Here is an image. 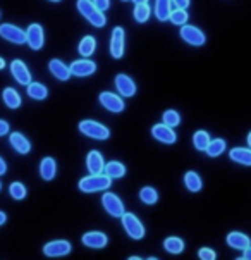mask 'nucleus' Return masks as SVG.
<instances>
[{
    "label": "nucleus",
    "mask_w": 251,
    "mask_h": 260,
    "mask_svg": "<svg viewBox=\"0 0 251 260\" xmlns=\"http://www.w3.org/2000/svg\"><path fill=\"white\" fill-rule=\"evenodd\" d=\"M76 6L79 14L85 17L86 21H90V24H93L95 28H103L107 24V17H105L103 11H100L95 6L93 0H78Z\"/></svg>",
    "instance_id": "1"
},
{
    "label": "nucleus",
    "mask_w": 251,
    "mask_h": 260,
    "mask_svg": "<svg viewBox=\"0 0 251 260\" xmlns=\"http://www.w3.org/2000/svg\"><path fill=\"white\" fill-rule=\"evenodd\" d=\"M110 183H112V179L109 178L107 174H90L86 176V178H83L81 181H79V189H81L83 193H95V191H103V189H107L110 186Z\"/></svg>",
    "instance_id": "2"
},
{
    "label": "nucleus",
    "mask_w": 251,
    "mask_h": 260,
    "mask_svg": "<svg viewBox=\"0 0 251 260\" xmlns=\"http://www.w3.org/2000/svg\"><path fill=\"white\" fill-rule=\"evenodd\" d=\"M79 131L85 136H88V138L93 140H109L110 136L109 127L95 121H81L79 122Z\"/></svg>",
    "instance_id": "3"
},
{
    "label": "nucleus",
    "mask_w": 251,
    "mask_h": 260,
    "mask_svg": "<svg viewBox=\"0 0 251 260\" xmlns=\"http://www.w3.org/2000/svg\"><path fill=\"white\" fill-rule=\"evenodd\" d=\"M121 219H122V228L126 229V233H127V236H129V238H133V240H141V238L145 236L143 224L134 214L124 212Z\"/></svg>",
    "instance_id": "4"
},
{
    "label": "nucleus",
    "mask_w": 251,
    "mask_h": 260,
    "mask_svg": "<svg viewBox=\"0 0 251 260\" xmlns=\"http://www.w3.org/2000/svg\"><path fill=\"white\" fill-rule=\"evenodd\" d=\"M126 50V33L121 26H116L112 29V37H110V55L114 59H122Z\"/></svg>",
    "instance_id": "5"
},
{
    "label": "nucleus",
    "mask_w": 251,
    "mask_h": 260,
    "mask_svg": "<svg viewBox=\"0 0 251 260\" xmlns=\"http://www.w3.org/2000/svg\"><path fill=\"white\" fill-rule=\"evenodd\" d=\"M181 38L184 40L186 43L193 47H201L206 43V37L205 33L201 31L200 28H196V26H191V24H184L181 26Z\"/></svg>",
    "instance_id": "6"
},
{
    "label": "nucleus",
    "mask_w": 251,
    "mask_h": 260,
    "mask_svg": "<svg viewBox=\"0 0 251 260\" xmlns=\"http://www.w3.org/2000/svg\"><path fill=\"white\" fill-rule=\"evenodd\" d=\"M0 37L11 43H16V45H24L26 43V31L9 23L0 24Z\"/></svg>",
    "instance_id": "7"
},
{
    "label": "nucleus",
    "mask_w": 251,
    "mask_h": 260,
    "mask_svg": "<svg viewBox=\"0 0 251 260\" xmlns=\"http://www.w3.org/2000/svg\"><path fill=\"white\" fill-rule=\"evenodd\" d=\"M73 250L71 241L67 240H55V241H48V243L43 246V253L47 257H64V255H69Z\"/></svg>",
    "instance_id": "8"
},
{
    "label": "nucleus",
    "mask_w": 251,
    "mask_h": 260,
    "mask_svg": "<svg viewBox=\"0 0 251 260\" xmlns=\"http://www.w3.org/2000/svg\"><path fill=\"white\" fill-rule=\"evenodd\" d=\"M102 205H103V209L107 210V214H110L112 217H122V214L126 212L121 198H119L117 195H114V193H110V191L103 193Z\"/></svg>",
    "instance_id": "9"
},
{
    "label": "nucleus",
    "mask_w": 251,
    "mask_h": 260,
    "mask_svg": "<svg viewBox=\"0 0 251 260\" xmlns=\"http://www.w3.org/2000/svg\"><path fill=\"white\" fill-rule=\"evenodd\" d=\"M26 43L33 50H42L43 43H45V35H43V28L38 23L29 24V28L26 29Z\"/></svg>",
    "instance_id": "10"
},
{
    "label": "nucleus",
    "mask_w": 251,
    "mask_h": 260,
    "mask_svg": "<svg viewBox=\"0 0 251 260\" xmlns=\"http://www.w3.org/2000/svg\"><path fill=\"white\" fill-rule=\"evenodd\" d=\"M100 104H102L109 112H114V114H121L126 107L124 100L119 95L112 93V91H102V93H100Z\"/></svg>",
    "instance_id": "11"
},
{
    "label": "nucleus",
    "mask_w": 251,
    "mask_h": 260,
    "mask_svg": "<svg viewBox=\"0 0 251 260\" xmlns=\"http://www.w3.org/2000/svg\"><path fill=\"white\" fill-rule=\"evenodd\" d=\"M152 136L160 143H165V145H172L177 142V135L175 131L172 129L170 126L167 124H155L152 127Z\"/></svg>",
    "instance_id": "12"
},
{
    "label": "nucleus",
    "mask_w": 251,
    "mask_h": 260,
    "mask_svg": "<svg viewBox=\"0 0 251 260\" xmlns=\"http://www.w3.org/2000/svg\"><path fill=\"white\" fill-rule=\"evenodd\" d=\"M11 73L12 76H14V79L19 85H24L28 86L29 83H31V73H29V69L26 68V64L23 62V60H12L11 62Z\"/></svg>",
    "instance_id": "13"
},
{
    "label": "nucleus",
    "mask_w": 251,
    "mask_h": 260,
    "mask_svg": "<svg viewBox=\"0 0 251 260\" xmlns=\"http://www.w3.org/2000/svg\"><path fill=\"white\" fill-rule=\"evenodd\" d=\"M69 69H71L73 76L86 78V76H91V74L96 73V64L93 62V60L81 59V60H74Z\"/></svg>",
    "instance_id": "14"
},
{
    "label": "nucleus",
    "mask_w": 251,
    "mask_h": 260,
    "mask_svg": "<svg viewBox=\"0 0 251 260\" xmlns=\"http://www.w3.org/2000/svg\"><path fill=\"white\" fill-rule=\"evenodd\" d=\"M81 241H83V245L90 246V248H103V246L107 245L109 238L102 231H90V233H86V235H83Z\"/></svg>",
    "instance_id": "15"
},
{
    "label": "nucleus",
    "mask_w": 251,
    "mask_h": 260,
    "mask_svg": "<svg viewBox=\"0 0 251 260\" xmlns=\"http://www.w3.org/2000/svg\"><path fill=\"white\" fill-rule=\"evenodd\" d=\"M116 88L122 96H133L136 93V83L127 74H117L116 76Z\"/></svg>",
    "instance_id": "16"
},
{
    "label": "nucleus",
    "mask_w": 251,
    "mask_h": 260,
    "mask_svg": "<svg viewBox=\"0 0 251 260\" xmlns=\"http://www.w3.org/2000/svg\"><path fill=\"white\" fill-rule=\"evenodd\" d=\"M103 167H105V162H103V157L100 152L96 150H91L86 157V169L90 174H100L103 173Z\"/></svg>",
    "instance_id": "17"
},
{
    "label": "nucleus",
    "mask_w": 251,
    "mask_h": 260,
    "mask_svg": "<svg viewBox=\"0 0 251 260\" xmlns=\"http://www.w3.org/2000/svg\"><path fill=\"white\" fill-rule=\"evenodd\" d=\"M48 71L52 73V76H55L57 79H60V81H67V79L71 78V69L59 59H52L50 62H48Z\"/></svg>",
    "instance_id": "18"
},
{
    "label": "nucleus",
    "mask_w": 251,
    "mask_h": 260,
    "mask_svg": "<svg viewBox=\"0 0 251 260\" xmlns=\"http://www.w3.org/2000/svg\"><path fill=\"white\" fill-rule=\"evenodd\" d=\"M9 142H11L12 148L16 150L17 153H21V155H26V153H29V150H31V143H29V140L26 138L24 135L21 133H11L9 136Z\"/></svg>",
    "instance_id": "19"
},
{
    "label": "nucleus",
    "mask_w": 251,
    "mask_h": 260,
    "mask_svg": "<svg viewBox=\"0 0 251 260\" xmlns=\"http://www.w3.org/2000/svg\"><path fill=\"white\" fill-rule=\"evenodd\" d=\"M227 245L231 246V248H236V250H244L251 245V240L244 235V233L232 231L227 235Z\"/></svg>",
    "instance_id": "20"
},
{
    "label": "nucleus",
    "mask_w": 251,
    "mask_h": 260,
    "mask_svg": "<svg viewBox=\"0 0 251 260\" xmlns=\"http://www.w3.org/2000/svg\"><path fill=\"white\" fill-rule=\"evenodd\" d=\"M57 174V164H55V158L52 157H45L40 164V176H42L45 181H52Z\"/></svg>",
    "instance_id": "21"
},
{
    "label": "nucleus",
    "mask_w": 251,
    "mask_h": 260,
    "mask_svg": "<svg viewBox=\"0 0 251 260\" xmlns=\"http://www.w3.org/2000/svg\"><path fill=\"white\" fill-rule=\"evenodd\" d=\"M172 0H155V17L158 21H167L170 16V11H172Z\"/></svg>",
    "instance_id": "22"
},
{
    "label": "nucleus",
    "mask_w": 251,
    "mask_h": 260,
    "mask_svg": "<svg viewBox=\"0 0 251 260\" xmlns=\"http://www.w3.org/2000/svg\"><path fill=\"white\" fill-rule=\"evenodd\" d=\"M229 157L241 166H251V148H232Z\"/></svg>",
    "instance_id": "23"
},
{
    "label": "nucleus",
    "mask_w": 251,
    "mask_h": 260,
    "mask_svg": "<svg viewBox=\"0 0 251 260\" xmlns=\"http://www.w3.org/2000/svg\"><path fill=\"white\" fill-rule=\"evenodd\" d=\"M184 184H186V188L193 193H198L201 189V186H203L200 174L195 173V171H188V173L184 174Z\"/></svg>",
    "instance_id": "24"
},
{
    "label": "nucleus",
    "mask_w": 251,
    "mask_h": 260,
    "mask_svg": "<svg viewBox=\"0 0 251 260\" xmlns=\"http://www.w3.org/2000/svg\"><path fill=\"white\" fill-rule=\"evenodd\" d=\"M103 173L107 174L110 179H119L126 174V166L121 164V162H116V160L109 162V164H105V167H103Z\"/></svg>",
    "instance_id": "25"
},
{
    "label": "nucleus",
    "mask_w": 251,
    "mask_h": 260,
    "mask_svg": "<svg viewBox=\"0 0 251 260\" xmlns=\"http://www.w3.org/2000/svg\"><path fill=\"white\" fill-rule=\"evenodd\" d=\"M26 91H28V96L33 100H45L48 96V90L45 85H42V83H29L28 88H26Z\"/></svg>",
    "instance_id": "26"
},
{
    "label": "nucleus",
    "mask_w": 251,
    "mask_h": 260,
    "mask_svg": "<svg viewBox=\"0 0 251 260\" xmlns=\"http://www.w3.org/2000/svg\"><path fill=\"white\" fill-rule=\"evenodd\" d=\"M2 100H4V104H6L9 109L21 107V95L17 93L14 88H6V90H4V93H2Z\"/></svg>",
    "instance_id": "27"
},
{
    "label": "nucleus",
    "mask_w": 251,
    "mask_h": 260,
    "mask_svg": "<svg viewBox=\"0 0 251 260\" xmlns=\"http://www.w3.org/2000/svg\"><path fill=\"white\" fill-rule=\"evenodd\" d=\"M164 248L169 253L179 255V253H183V250H184V241L181 240V238L170 236V238H167V240L164 241Z\"/></svg>",
    "instance_id": "28"
},
{
    "label": "nucleus",
    "mask_w": 251,
    "mask_h": 260,
    "mask_svg": "<svg viewBox=\"0 0 251 260\" xmlns=\"http://www.w3.org/2000/svg\"><path fill=\"white\" fill-rule=\"evenodd\" d=\"M139 200L147 205H153L158 202V193L153 186H143L139 189Z\"/></svg>",
    "instance_id": "29"
},
{
    "label": "nucleus",
    "mask_w": 251,
    "mask_h": 260,
    "mask_svg": "<svg viewBox=\"0 0 251 260\" xmlns=\"http://www.w3.org/2000/svg\"><path fill=\"white\" fill-rule=\"evenodd\" d=\"M224 150H226V142H224L222 138H217V140H210V143L205 152L208 157H219L224 153Z\"/></svg>",
    "instance_id": "30"
},
{
    "label": "nucleus",
    "mask_w": 251,
    "mask_h": 260,
    "mask_svg": "<svg viewBox=\"0 0 251 260\" xmlns=\"http://www.w3.org/2000/svg\"><path fill=\"white\" fill-rule=\"evenodd\" d=\"M133 16L139 24H143V23H147L150 19V16H152V9H150L148 4H138L133 11Z\"/></svg>",
    "instance_id": "31"
},
{
    "label": "nucleus",
    "mask_w": 251,
    "mask_h": 260,
    "mask_svg": "<svg viewBox=\"0 0 251 260\" xmlns=\"http://www.w3.org/2000/svg\"><path fill=\"white\" fill-rule=\"evenodd\" d=\"M95 48H96V40L93 37H85L81 40V43H79L78 50L83 57H90L95 52Z\"/></svg>",
    "instance_id": "32"
},
{
    "label": "nucleus",
    "mask_w": 251,
    "mask_h": 260,
    "mask_svg": "<svg viewBox=\"0 0 251 260\" xmlns=\"http://www.w3.org/2000/svg\"><path fill=\"white\" fill-rule=\"evenodd\" d=\"M189 16H188V11L186 9H177L175 7L174 11H170V16H169V21L175 26H184L188 23Z\"/></svg>",
    "instance_id": "33"
},
{
    "label": "nucleus",
    "mask_w": 251,
    "mask_h": 260,
    "mask_svg": "<svg viewBox=\"0 0 251 260\" xmlns=\"http://www.w3.org/2000/svg\"><path fill=\"white\" fill-rule=\"evenodd\" d=\"M193 143H195L196 150H201V152H205L206 147H208V143H210L208 131H203V129L196 131L195 136H193Z\"/></svg>",
    "instance_id": "34"
},
{
    "label": "nucleus",
    "mask_w": 251,
    "mask_h": 260,
    "mask_svg": "<svg viewBox=\"0 0 251 260\" xmlns=\"http://www.w3.org/2000/svg\"><path fill=\"white\" fill-rule=\"evenodd\" d=\"M9 193H11V197L14 198V200H24L26 198V186L23 183H17V181H14L9 186Z\"/></svg>",
    "instance_id": "35"
},
{
    "label": "nucleus",
    "mask_w": 251,
    "mask_h": 260,
    "mask_svg": "<svg viewBox=\"0 0 251 260\" xmlns=\"http://www.w3.org/2000/svg\"><path fill=\"white\" fill-rule=\"evenodd\" d=\"M162 119H164V124L170 126V127H175L181 124V116L175 111H172V109H170V111H165Z\"/></svg>",
    "instance_id": "36"
},
{
    "label": "nucleus",
    "mask_w": 251,
    "mask_h": 260,
    "mask_svg": "<svg viewBox=\"0 0 251 260\" xmlns=\"http://www.w3.org/2000/svg\"><path fill=\"white\" fill-rule=\"evenodd\" d=\"M198 257L201 260H215L217 253H215L212 248H200L198 250Z\"/></svg>",
    "instance_id": "37"
},
{
    "label": "nucleus",
    "mask_w": 251,
    "mask_h": 260,
    "mask_svg": "<svg viewBox=\"0 0 251 260\" xmlns=\"http://www.w3.org/2000/svg\"><path fill=\"white\" fill-rule=\"evenodd\" d=\"M93 4L100 9V11H103V12L110 7V0H93Z\"/></svg>",
    "instance_id": "38"
},
{
    "label": "nucleus",
    "mask_w": 251,
    "mask_h": 260,
    "mask_svg": "<svg viewBox=\"0 0 251 260\" xmlns=\"http://www.w3.org/2000/svg\"><path fill=\"white\" fill-rule=\"evenodd\" d=\"M191 0H172V6L177 7V9H188Z\"/></svg>",
    "instance_id": "39"
},
{
    "label": "nucleus",
    "mask_w": 251,
    "mask_h": 260,
    "mask_svg": "<svg viewBox=\"0 0 251 260\" xmlns=\"http://www.w3.org/2000/svg\"><path fill=\"white\" fill-rule=\"evenodd\" d=\"M7 133H9V122L0 119V136H4V135H7Z\"/></svg>",
    "instance_id": "40"
},
{
    "label": "nucleus",
    "mask_w": 251,
    "mask_h": 260,
    "mask_svg": "<svg viewBox=\"0 0 251 260\" xmlns=\"http://www.w3.org/2000/svg\"><path fill=\"white\" fill-rule=\"evenodd\" d=\"M6 173H7V164H6V160L0 157V176H4Z\"/></svg>",
    "instance_id": "41"
},
{
    "label": "nucleus",
    "mask_w": 251,
    "mask_h": 260,
    "mask_svg": "<svg viewBox=\"0 0 251 260\" xmlns=\"http://www.w3.org/2000/svg\"><path fill=\"white\" fill-rule=\"evenodd\" d=\"M243 257H241V258H243V260H251V245L248 246V248H244L243 250Z\"/></svg>",
    "instance_id": "42"
},
{
    "label": "nucleus",
    "mask_w": 251,
    "mask_h": 260,
    "mask_svg": "<svg viewBox=\"0 0 251 260\" xmlns=\"http://www.w3.org/2000/svg\"><path fill=\"white\" fill-rule=\"evenodd\" d=\"M6 222H7V215L4 212H0V226H2V224H6Z\"/></svg>",
    "instance_id": "43"
},
{
    "label": "nucleus",
    "mask_w": 251,
    "mask_h": 260,
    "mask_svg": "<svg viewBox=\"0 0 251 260\" xmlns=\"http://www.w3.org/2000/svg\"><path fill=\"white\" fill-rule=\"evenodd\" d=\"M133 2L138 6V4H148V0H133Z\"/></svg>",
    "instance_id": "44"
},
{
    "label": "nucleus",
    "mask_w": 251,
    "mask_h": 260,
    "mask_svg": "<svg viewBox=\"0 0 251 260\" xmlns=\"http://www.w3.org/2000/svg\"><path fill=\"white\" fill-rule=\"evenodd\" d=\"M6 68V60L2 59V57H0V69H4Z\"/></svg>",
    "instance_id": "45"
},
{
    "label": "nucleus",
    "mask_w": 251,
    "mask_h": 260,
    "mask_svg": "<svg viewBox=\"0 0 251 260\" xmlns=\"http://www.w3.org/2000/svg\"><path fill=\"white\" fill-rule=\"evenodd\" d=\"M248 145H249V148H251V131H249V135H248Z\"/></svg>",
    "instance_id": "46"
},
{
    "label": "nucleus",
    "mask_w": 251,
    "mask_h": 260,
    "mask_svg": "<svg viewBox=\"0 0 251 260\" xmlns=\"http://www.w3.org/2000/svg\"><path fill=\"white\" fill-rule=\"evenodd\" d=\"M50 2H60V0H50Z\"/></svg>",
    "instance_id": "47"
},
{
    "label": "nucleus",
    "mask_w": 251,
    "mask_h": 260,
    "mask_svg": "<svg viewBox=\"0 0 251 260\" xmlns=\"http://www.w3.org/2000/svg\"><path fill=\"white\" fill-rule=\"evenodd\" d=\"M122 2H127V0H122Z\"/></svg>",
    "instance_id": "48"
},
{
    "label": "nucleus",
    "mask_w": 251,
    "mask_h": 260,
    "mask_svg": "<svg viewBox=\"0 0 251 260\" xmlns=\"http://www.w3.org/2000/svg\"><path fill=\"white\" fill-rule=\"evenodd\" d=\"M0 188H2V184H0Z\"/></svg>",
    "instance_id": "49"
},
{
    "label": "nucleus",
    "mask_w": 251,
    "mask_h": 260,
    "mask_svg": "<svg viewBox=\"0 0 251 260\" xmlns=\"http://www.w3.org/2000/svg\"><path fill=\"white\" fill-rule=\"evenodd\" d=\"M0 16H2V14H0Z\"/></svg>",
    "instance_id": "50"
}]
</instances>
